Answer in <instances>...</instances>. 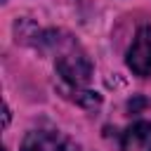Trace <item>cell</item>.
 Segmentation results:
<instances>
[{
    "instance_id": "cell-1",
    "label": "cell",
    "mask_w": 151,
    "mask_h": 151,
    "mask_svg": "<svg viewBox=\"0 0 151 151\" xmlns=\"http://www.w3.org/2000/svg\"><path fill=\"white\" fill-rule=\"evenodd\" d=\"M40 42L54 54V68L68 90H83L90 83L94 66L76 35L61 28H50L40 33Z\"/></svg>"
},
{
    "instance_id": "cell-2",
    "label": "cell",
    "mask_w": 151,
    "mask_h": 151,
    "mask_svg": "<svg viewBox=\"0 0 151 151\" xmlns=\"http://www.w3.org/2000/svg\"><path fill=\"white\" fill-rule=\"evenodd\" d=\"M125 64L139 78L151 76V24H144V26L137 28V33H134V38L127 47Z\"/></svg>"
},
{
    "instance_id": "cell-4",
    "label": "cell",
    "mask_w": 151,
    "mask_h": 151,
    "mask_svg": "<svg viewBox=\"0 0 151 151\" xmlns=\"http://www.w3.org/2000/svg\"><path fill=\"white\" fill-rule=\"evenodd\" d=\"M120 151H151V123L137 120L127 125L120 137Z\"/></svg>"
},
{
    "instance_id": "cell-3",
    "label": "cell",
    "mask_w": 151,
    "mask_h": 151,
    "mask_svg": "<svg viewBox=\"0 0 151 151\" xmlns=\"http://www.w3.org/2000/svg\"><path fill=\"white\" fill-rule=\"evenodd\" d=\"M21 151H80V146L59 130H31L21 142Z\"/></svg>"
}]
</instances>
